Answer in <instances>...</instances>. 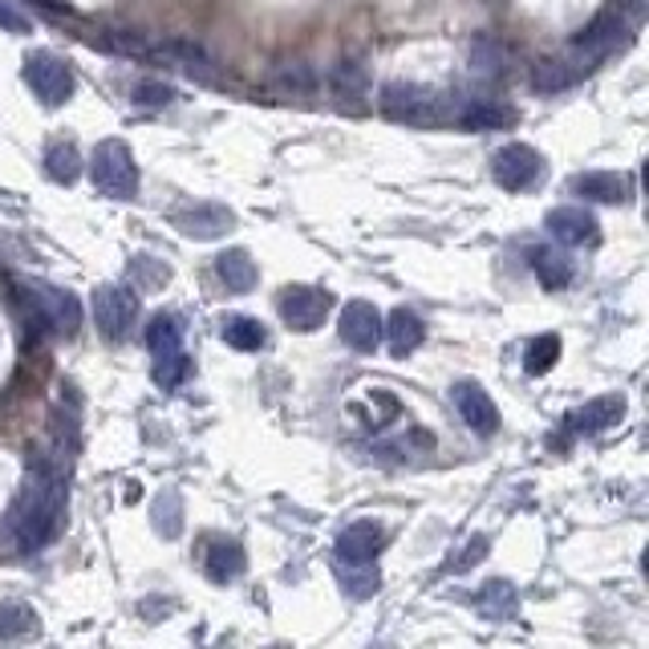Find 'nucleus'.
I'll return each instance as SVG.
<instances>
[{
    "label": "nucleus",
    "instance_id": "obj_20",
    "mask_svg": "<svg viewBox=\"0 0 649 649\" xmlns=\"http://www.w3.org/2000/svg\"><path fill=\"white\" fill-rule=\"evenodd\" d=\"M475 605H479V613L491 617V621H515V617H520V593H515V585L512 581H503V576L487 581V585L475 593Z\"/></svg>",
    "mask_w": 649,
    "mask_h": 649
},
{
    "label": "nucleus",
    "instance_id": "obj_2",
    "mask_svg": "<svg viewBox=\"0 0 649 649\" xmlns=\"http://www.w3.org/2000/svg\"><path fill=\"white\" fill-rule=\"evenodd\" d=\"M455 102H447V94H438L430 86H414V82H386L382 86V114L394 123L406 126H438L455 118Z\"/></svg>",
    "mask_w": 649,
    "mask_h": 649
},
{
    "label": "nucleus",
    "instance_id": "obj_21",
    "mask_svg": "<svg viewBox=\"0 0 649 649\" xmlns=\"http://www.w3.org/2000/svg\"><path fill=\"white\" fill-rule=\"evenodd\" d=\"M244 568H248V556H244L236 540H215L212 549L203 552V573L212 576L215 585H227V581L244 576Z\"/></svg>",
    "mask_w": 649,
    "mask_h": 649
},
{
    "label": "nucleus",
    "instance_id": "obj_38",
    "mask_svg": "<svg viewBox=\"0 0 649 649\" xmlns=\"http://www.w3.org/2000/svg\"><path fill=\"white\" fill-rule=\"evenodd\" d=\"M135 102L138 106H171V102H175V89L159 86V82H142V86H135Z\"/></svg>",
    "mask_w": 649,
    "mask_h": 649
},
{
    "label": "nucleus",
    "instance_id": "obj_12",
    "mask_svg": "<svg viewBox=\"0 0 649 649\" xmlns=\"http://www.w3.org/2000/svg\"><path fill=\"white\" fill-rule=\"evenodd\" d=\"M450 398H455V411L462 414V423L471 426L475 435H496L500 430V406L487 398V390L479 382H455L450 386Z\"/></svg>",
    "mask_w": 649,
    "mask_h": 649
},
{
    "label": "nucleus",
    "instance_id": "obj_4",
    "mask_svg": "<svg viewBox=\"0 0 649 649\" xmlns=\"http://www.w3.org/2000/svg\"><path fill=\"white\" fill-rule=\"evenodd\" d=\"M89 179H94L98 195H106V200H135L138 195V162L123 138H106V142L94 147Z\"/></svg>",
    "mask_w": 649,
    "mask_h": 649
},
{
    "label": "nucleus",
    "instance_id": "obj_7",
    "mask_svg": "<svg viewBox=\"0 0 649 649\" xmlns=\"http://www.w3.org/2000/svg\"><path fill=\"white\" fill-rule=\"evenodd\" d=\"M491 175L508 191H532L544 175V159H540V150L524 147V142H508V147L496 150Z\"/></svg>",
    "mask_w": 649,
    "mask_h": 649
},
{
    "label": "nucleus",
    "instance_id": "obj_8",
    "mask_svg": "<svg viewBox=\"0 0 649 649\" xmlns=\"http://www.w3.org/2000/svg\"><path fill=\"white\" fill-rule=\"evenodd\" d=\"M94 321H98L102 338L126 341L130 338V324L138 321L135 292L123 285H102L98 292H94Z\"/></svg>",
    "mask_w": 649,
    "mask_h": 649
},
{
    "label": "nucleus",
    "instance_id": "obj_37",
    "mask_svg": "<svg viewBox=\"0 0 649 649\" xmlns=\"http://www.w3.org/2000/svg\"><path fill=\"white\" fill-rule=\"evenodd\" d=\"M312 86H317V77L309 65H285V74L276 77V89H285V94H309Z\"/></svg>",
    "mask_w": 649,
    "mask_h": 649
},
{
    "label": "nucleus",
    "instance_id": "obj_29",
    "mask_svg": "<svg viewBox=\"0 0 649 649\" xmlns=\"http://www.w3.org/2000/svg\"><path fill=\"white\" fill-rule=\"evenodd\" d=\"M45 175H50L53 183H62V188L77 183V175H82V155H77L74 142H53V147L45 150Z\"/></svg>",
    "mask_w": 649,
    "mask_h": 649
},
{
    "label": "nucleus",
    "instance_id": "obj_26",
    "mask_svg": "<svg viewBox=\"0 0 649 649\" xmlns=\"http://www.w3.org/2000/svg\"><path fill=\"white\" fill-rule=\"evenodd\" d=\"M508 65H512V57H508V50H503L496 38H479L471 45V74L483 77V82H500L503 74H508Z\"/></svg>",
    "mask_w": 649,
    "mask_h": 649
},
{
    "label": "nucleus",
    "instance_id": "obj_23",
    "mask_svg": "<svg viewBox=\"0 0 649 649\" xmlns=\"http://www.w3.org/2000/svg\"><path fill=\"white\" fill-rule=\"evenodd\" d=\"M215 276L227 285V292H252L260 273H256V260H252L244 248H232V252H220L215 256Z\"/></svg>",
    "mask_w": 649,
    "mask_h": 649
},
{
    "label": "nucleus",
    "instance_id": "obj_11",
    "mask_svg": "<svg viewBox=\"0 0 649 649\" xmlns=\"http://www.w3.org/2000/svg\"><path fill=\"white\" fill-rule=\"evenodd\" d=\"M341 341L358 353H374L382 345V312L370 300H350L341 309Z\"/></svg>",
    "mask_w": 649,
    "mask_h": 649
},
{
    "label": "nucleus",
    "instance_id": "obj_19",
    "mask_svg": "<svg viewBox=\"0 0 649 649\" xmlns=\"http://www.w3.org/2000/svg\"><path fill=\"white\" fill-rule=\"evenodd\" d=\"M365 86H370V77H365L362 62H341L329 74V89H333V98H338V106L345 114H362Z\"/></svg>",
    "mask_w": 649,
    "mask_h": 649
},
{
    "label": "nucleus",
    "instance_id": "obj_1",
    "mask_svg": "<svg viewBox=\"0 0 649 649\" xmlns=\"http://www.w3.org/2000/svg\"><path fill=\"white\" fill-rule=\"evenodd\" d=\"M65 520V475L57 462L38 459L29 467L21 496H17L13 512H9V536L17 540L21 552L45 549Z\"/></svg>",
    "mask_w": 649,
    "mask_h": 649
},
{
    "label": "nucleus",
    "instance_id": "obj_39",
    "mask_svg": "<svg viewBox=\"0 0 649 649\" xmlns=\"http://www.w3.org/2000/svg\"><path fill=\"white\" fill-rule=\"evenodd\" d=\"M0 25L9 29V33H29V29H33V25H29V17L17 13L9 0H0Z\"/></svg>",
    "mask_w": 649,
    "mask_h": 649
},
{
    "label": "nucleus",
    "instance_id": "obj_33",
    "mask_svg": "<svg viewBox=\"0 0 649 649\" xmlns=\"http://www.w3.org/2000/svg\"><path fill=\"white\" fill-rule=\"evenodd\" d=\"M171 280V273H167V264L155 260V256H135L130 260V285L138 288V292H155V288H162Z\"/></svg>",
    "mask_w": 649,
    "mask_h": 649
},
{
    "label": "nucleus",
    "instance_id": "obj_3",
    "mask_svg": "<svg viewBox=\"0 0 649 649\" xmlns=\"http://www.w3.org/2000/svg\"><path fill=\"white\" fill-rule=\"evenodd\" d=\"M634 41V33H629V21H625L621 9H605V13H597L593 21H588L581 33H576L573 41V70L576 74H588L597 62H605L609 53L625 50Z\"/></svg>",
    "mask_w": 649,
    "mask_h": 649
},
{
    "label": "nucleus",
    "instance_id": "obj_5",
    "mask_svg": "<svg viewBox=\"0 0 649 649\" xmlns=\"http://www.w3.org/2000/svg\"><path fill=\"white\" fill-rule=\"evenodd\" d=\"M25 82L45 106H65V102L74 98V70H70L65 57H57V53H50V50L29 53Z\"/></svg>",
    "mask_w": 649,
    "mask_h": 649
},
{
    "label": "nucleus",
    "instance_id": "obj_6",
    "mask_svg": "<svg viewBox=\"0 0 649 649\" xmlns=\"http://www.w3.org/2000/svg\"><path fill=\"white\" fill-rule=\"evenodd\" d=\"M276 309H280V317H285L288 329H297V333H312V329H321L324 317H329V309H333V292L312 288V285H288V288H280Z\"/></svg>",
    "mask_w": 649,
    "mask_h": 649
},
{
    "label": "nucleus",
    "instance_id": "obj_36",
    "mask_svg": "<svg viewBox=\"0 0 649 649\" xmlns=\"http://www.w3.org/2000/svg\"><path fill=\"white\" fill-rule=\"evenodd\" d=\"M487 552H491V540H487V536H471L459 549V556H450V561H447V573H471V568L483 561Z\"/></svg>",
    "mask_w": 649,
    "mask_h": 649
},
{
    "label": "nucleus",
    "instance_id": "obj_34",
    "mask_svg": "<svg viewBox=\"0 0 649 649\" xmlns=\"http://www.w3.org/2000/svg\"><path fill=\"white\" fill-rule=\"evenodd\" d=\"M338 576H341V585H345V593L350 597H374L377 593V573H374V564H345L341 561V568H338Z\"/></svg>",
    "mask_w": 649,
    "mask_h": 649
},
{
    "label": "nucleus",
    "instance_id": "obj_40",
    "mask_svg": "<svg viewBox=\"0 0 649 649\" xmlns=\"http://www.w3.org/2000/svg\"><path fill=\"white\" fill-rule=\"evenodd\" d=\"M38 4H41V9H50V13H62V9H65L62 0H38Z\"/></svg>",
    "mask_w": 649,
    "mask_h": 649
},
{
    "label": "nucleus",
    "instance_id": "obj_17",
    "mask_svg": "<svg viewBox=\"0 0 649 649\" xmlns=\"http://www.w3.org/2000/svg\"><path fill=\"white\" fill-rule=\"evenodd\" d=\"M147 57L175 62L183 74L200 77V82H220V74H215V62L200 50V45H191V41H162V45H155V50L147 53Z\"/></svg>",
    "mask_w": 649,
    "mask_h": 649
},
{
    "label": "nucleus",
    "instance_id": "obj_25",
    "mask_svg": "<svg viewBox=\"0 0 649 649\" xmlns=\"http://www.w3.org/2000/svg\"><path fill=\"white\" fill-rule=\"evenodd\" d=\"M220 333H224V341L232 345V350L240 353H256L268 345V333H264V324L256 321V317H224L220 321Z\"/></svg>",
    "mask_w": 649,
    "mask_h": 649
},
{
    "label": "nucleus",
    "instance_id": "obj_14",
    "mask_svg": "<svg viewBox=\"0 0 649 649\" xmlns=\"http://www.w3.org/2000/svg\"><path fill=\"white\" fill-rule=\"evenodd\" d=\"M549 232L568 248H585V244H597L600 224L585 208H556V212H549Z\"/></svg>",
    "mask_w": 649,
    "mask_h": 649
},
{
    "label": "nucleus",
    "instance_id": "obj_24",
    "mask_svg": "<svg viewBox=\"0 0 649 649\" xmlns=\"http://www.w3.org/2000/svg\"><path fill=\"white\" fill-rule=\"evenodd\" d=\"M532 268H536V280L549 292H561V288L573 285V273H576V264L568 252L561 248H540L536 252V260H532Z\"/></svg>",
    "mask_w": 649,
    "mask_h": 649
},
{
    "label": "nucleus",
    "instance_id": "obj_16",
    "mask_svg": "<svg viewBox=\"0 0 649 649\" xmlns=\"http://www.w3.org/2000/svg\"><path fill=\"white\" fill-rule=\"evenodd\" d=\"M382 338H386V345H390L394 358H411V353L423 345L426 324L414 309H394L386 321H382Z\"/></svg>",
    "mask_w": 649,
    "mask_h": 649
},
{
    "label": "nucleus",
    "instance_id": "obj_35",
    "mask_svg": "<svg viewBox=\"0 0 649 649\" xmlns=\"http://www.w3.org/2000/svg\"><path fill=\"white\" fill-rule=\"evenodd\" d=\"M38 634V613L29 605H0V637H29Z\"/></svg>",
    "mask_w": 649,
    "mask_h": 649
},
{
    "label": "nucleus",
    "instance_id": "obj_9",
    "mask_svg": "<svg viewBox=\"0 0 649 649\" xmlns=\"http://www.w3.org/2000/svg\"><path fill=\"white\" fill-rule=\"evenodd\" d=\"M29 300H33V312H38V321H45L53 333H77V324H82V305H77L74 292H65V288H53V285H29L25 288Z\"/></svg>",
    "mask_w": 649,
    "mask_h": 649
},
{
    "label": "nucleus",
    "instance_id": "obj_18",
    "mask_svg": "<svg viewBox=\"0 0 649 649\" xmlns=\"http://www.w3.org/2000/svg\"><path fill=\"white\" fill-rule=\"evenodd\" d=\"M455 123L467 130H508L515 123V110L496 98H471L455 110Z\"/></svg>",
    "mask_w": 649,
    "mask_h": 649
},
{
    "label": "nucleus",
    "instance_id": "obj_30",
    "mask_svg": "<svg viewBox=\"0 0 649 649\" xmlns=\"http://www.w3.org/2000/svg\"><path fill=\"white\" fill-rule=\"evenodd\" d=\"M561 362V338L556 333H540V338L528 341V350H524V370L532 377L540 374H549L552 365Z\"/></svg>",
    "mask_w": 649,
    "mask_h": 649
},
{
    "label": "nucleus",
    "instance_id": "obj_27",
    "mask_svg": "<svg viewBox=\"0 0 649 649\" xmlns=\"http://www.w3.org/2000/svg\"><path fill=\"white\" fill-rule=\"evenodd\" d=\"M581 82V74L573 70V62L568 57H544V62L532 65V86L540 89V94H556V89H568Z\"/></svg>",
    "mask_w": 649,
    "mask_h": 649
},
{
    "label": "nucleus",
    "instance_id": "obj_32",
    "mask_svg": "<svg viewBox=\"0 0 649 649\" xmlns=\"http://www.w3.org/2000/svg\"><path fill=\"white\" fill-rule=\"evenodd\" d=\"M150 515H155V528H159L162 536L175 540L183 532V500H179V491H162Z\"/></svg>",
    "mask_w": 649,
    "mask_h": 649
},
{
    "label": "nucleus",
    "instance_id": "obj_13",
    "mask_svg": "<svg viewBox=\"0 0 649 649\" xmlns=\"http://www.w3.org/2000/svg\"><path fill=\"white\" fill-rule=\"evenodd\" d=\"M382 549H386V528L377 524V520H358V524H350L341 532L333 552L345 564H374Z\"/></svg>",
    "mask_w": 649,
    "mask_h": 649
},
{
    "label": "nucleus",
    "instance_id": "obj_28",
    "mask_svg": "<svg viewBox=\"0 0 649 649\" xmlns=\"http://www.w3.org/2000/svg\"><path fill=\"white\" fill-rule=\"evenodd\" d=\"M183 317H175V312H159V317H150L147 324V345L150 353L159 358V353H171V350H183Z\"/></svg>",
    "mask_w": 649,
    "mask_h": 649
},
{
    "label": "nucleus",
    "instance_id": "obj_22",
    "mask_svg": "<svg viewBox=\"0 0 649 649\" xmlns=\"http://www.w3.org/2000/svg\"><path fill=\"white\" fill-rule=\"evenodd\" d=\"M573 191L593 203H625L629 200V179L617 171H585L573 179Z\"/></svg>",
    "mask_w": 649,
    "mask_h": 649
},
{
    "label": "nucleus",
    "instance_id": "obj_15",
    "mask_svg": "<svg viewBox=\"0 0 649 649\" xmlns=\"http://www.w3.org/2000/svg\"><path fill=\"white\" fill-rule=\"evenodd\" d=\"M621 418H625L621 394H600V398L585 402L581 411L568 414V430H576V435H600V430H609Z\"/></svg>",
    "mask_w": 649,
    "mask_h": 649
},
{
    "label": "nucleus",
    "instance_id": "obj_10",
    "mask_svg": "<svg viewBox=\"0 0 649 649\" xmlns=\"http://www.w3.org/2000/svg\"><path fill=\"white\" fill-rule=\"evenodd\" d=\"M171 224L188 240H220L236 227V215L227 212L224 203H188L171 215Z\"/></svg>",
    "mask_w": 649,
    "mask_h": 649
},
{
    "label": "nucleus",
    "instance_id": "obj_31",
    "mask_svg": "<svg viewBox=\"0 0 649 649\" xmlns=\"http://www.w3.org/2000/svg\"><path fill=\"white\" fill-rule=\"evenodd\" d=\"M188 374H191V358L183 350H171V353H159V358H155V382H159L162 390L183 386Z\"/></svg>",
    "mask_w": 649,
    "mask_h": 649
}]
</instances>
